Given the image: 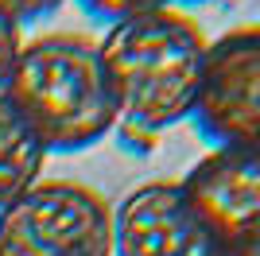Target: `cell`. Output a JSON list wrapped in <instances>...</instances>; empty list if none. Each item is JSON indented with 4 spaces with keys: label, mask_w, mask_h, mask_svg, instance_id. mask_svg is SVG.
Segmentation results:
<instances>
[{
    "label": "cell",
    "mask_w": 260,
    "mask_h": 256,
    "mask_svg": "<svg viewBox=\"0 0 260 256\" xmlns=\"http://www.w3.org/2000/svg\"><path fill=\"white\" fill-rule=\"evenodd\" d=\"M225 256H260V237L249 241V245H241V248H233V252H225Z\"/></svg>",
    "instance_id": "cell-11"
},
{
    "label": "cell",
    "mask_w": 260,
    "mask_h": 256,
    "mask_svg": "<svg viewBox=\"0 0 260 256\" xmlns=\"http://www.w3.org/2000/svg\"><path fill=\"white\" fill-rule=\"evenodd\" d=\"M179 4H210V0H179Z\"/></svg>",
    "instance_id": "cell-12"
},
{
    "label": "cell",
    "mask_w": 260,
    "mask_h": 256,
    "mask_svg": "<svg viewBox=\"0 0 260 256\" xmlns=\"http://www.w3.org/2000/svg\"><path fill=\"white\" fill-rule=\"evenodd\" d=\"M190 124L210 148L260 151V23L210 39Z\"/></svg>",
    "instance_id": "cell-4"
},
{
    "label": "cell",
    "mask_w": 260,
    "mask_h": 256,
    "mask_svg": "<svg viewBox=\"0 0 260 256\" xmlns=\"http://www.w3.org/2000/svg\"><path fill=\"white\" fill-rule=\"evenodd\" d=\"M179 186L225 252L260 237V151L210 148Z\"/></svg>",
    "instance_id": "cell-6"
},
{
    "label": "cell",
    "mask_w": 260,
    "mask_h": 256,
    "mask_svg": "<svg viewBox=\"0 0 260 256\" xmlns=\"http://www.w3.org/2000/svg\"><path fill=\"white\" fill-rule=\"evenodd\" d=\"M66 0H0V16L12 23H35V20H47L62 8Z\"/></svg>",
    "instance_id": "cell-9"
},
{
    "label": "cell",
    "mask_w": 260,
    "mask_h": 256,
    "mask_svg": "<svg viewBox=\"0 0 260 256\" xmlns=\"http://www.w3.org/2000/svg\"><path fill=\"white\" fill-rule=\"evenodd\" d=\"M43 163H47V148L20 120V113L8 105V97L0 93V210L39 182Z\"/></svg>",
    "instance_id": "cell-7"
},
{
    "label": "cell",
    "mask_w": 260,
    "mask_h": 256,
    "mask_svg": "<svg viewBox=\"0 0 260 256\" xmlns=\"http://www.w3.org/2000/svg\"><path fill=\"white\" fill-rule=\"evenodd\" d=\"M117 101L113 136L124 151L148 155L167 128L190 120L210 39L183 8H152L120 20L98 39Z\"/></svg>",
    "instance_id": "cell-1"
},
{
    "label": "cell",
    "mask_w": 260,
    "mask_h": 256,
    "mask_svg": "<svg viewBox=\"0 0 260 256\" xmlns=\"http://www.w3.org/2000/svg\"><path fill=\"white\" fill-rule=\"evenodd\" d=\"M113 256H225V248L179 179H152L113 206Z\"/></svg>",
    "instance_id": "cell-5"
},
{
    "label": "cell",
    "mask_w": 260,
    "mask_h": 256,
    "mask_svg": "<svg viewBox=\"0 0 260 256\" xmlns=\"http://www.w3.org/2000/svg\"><path fill=\"white\" fill-rule=\"evenodd\" d=\"M171 0H78V8L93 16L101 23H120V20H132V16H140V12H152V8H167Z\"/></svg>",
    "instance_id": "cell-8"
},
{
    "label": "cell",
    "mask_w": 260,
    "mask_h": 256,
    "mask_svg": "<svg viewBox=\"0 0 260 256\" xmlns=\"http://www.w3.org/2000/svg\"><path fill=\"white\" fill-rule=\"evenodd\" d=\"M23 47V31H20V23H12L0 16V85L8 82L12 74V66H16V54H20Z\"/></svg>",
    "instance_id": "cell-10"
},
{
    "label": "cell",
    "mask_w": 260,
    "mask_h": 256,
    "mask_svg": "<svg viewBox=\"0 0 260 256\" xmlns=\"http://www.w3.org/2000/svg\"><path fill=\"white\" fill-rule=\"evenodd\" d=\"M0 256H113V202L86 182L39 179L0 210Z\"/></svg>",
    "instance_id": "cell-3"
},
{
    "label": "cell",
    "mask_w": 260,
    "mask_h": 256,
    "mask_svg": "<svg viewBox=\"0 0 260 256\" xmlns=\"http://www.w3.org/2000/svg\"><path fill=\"white\" fill-rule=\"evenodd\" d=\"M0 93L35 132L47 155L86 151L117 128V101L101 66V47L82 31L27 39Z\"/></svg>",
    "instance_id": "cell-2"
}]
</instances>
